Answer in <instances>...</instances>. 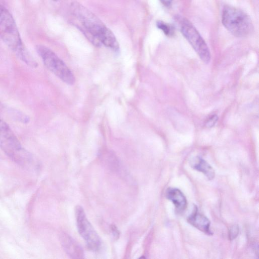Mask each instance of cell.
<instances>
[{
	"label": "cell",
	"mask_w": 259,
	"mask_h": 259,
	"mask_svg": "<svg viewBox=\"0 0 259 259\" xmlns=\"http://www.w3.org/2000/svg\"><path fill=\"white\" fill-rule=\"evenodd\" d=\"M71 10L81 24L83 32L94 45L103 44L115 52L119 50V44L114 34L94 14L76 2L71 4Z\"/></svg>",
	"instance_id": "cell-1"
},
{
	"label": "cell",
	"mask_w": 259,
	"mask_h": 259,
	"mask_svg": "<svg viewBox=\"0 0 259 259\" xmlns=\"http://www.w3.org/2000/svg\"><path fill=\"white\" fill-rule=\"evenodd\" d=\"M0 38L17 57L31 68L37 63L24 46L16 22L10 12L0 4Z\"/></svg>",
	"instance_id": "cell-2"
},
{
	"label": "cell",
	"mask_w": 259,
	"mask_h": 259,
	"mask_svg": "<svg viewBox=\"0 0 259 259\" xmlns=\"http://www.w3.org/2000/svg\"><path fill=\"white\" fill-rule=\"evenodd\" d=\"M0 147L13 161L24 166L31 165L32 155L21 145L9 125L0 119Z\"/></svg>",
	"instance_id": "cell-3"
},
{
	"label": "cell",
	"mask_w": 259,
	"mask_h": 259,
	"mask_svg": "<svg viewBox=\"0 0 259 259\" xmlns=\"http://www.w3.org/2000/svg\"><path fill=\"white\" fill-rule=\"evenodd\" d=\"M222 21L225 27L237 37L247 36L253 31V24L249 16L242 10L230 6L224 7Z\"/></svg>",
	"instance_id": "cell-4"
},
{
	"label": "cell",
	"mask_w": 259,
	"mask_h": 259,
	"mask_svg": "<svg viewBox=\"0 0 259 259\" xmlns=\"http://www.w3.org/2000/svg\"><path fill=\"white\" fill-rule=\"evenodd\" d=\"M36 51L46 67L66 83L72 84L75 81L73 74L65 63L51 49L38 45Z\"/></svg>",
	"instance_id": "cell-5"
},
{
	"label": "cell",
	"mask_w": 259,
	"mask_h": 259,
	"mask_svg": "<svg viewBox=\"0 0 259 259\" xmlns=\"http://www.w3.org/2000/svg\"><path fill=\"white\" fill-rule=\"evenodd\" d=\"M180 30L197 53L200 59L208 63L210 60V54L205 41L195 27L187 19H179Z\"/></svg>",
	"instance_id": "cell-6"
},
{
	"label": "cell",
	"mask_w": 259,
	"mask_h": 259,
	"mask_svg": "<svg viewBox=\"0 0 259 259\" xmlns=\"http://www.w3.org/2000/svg\"><path fill=\"white\" fill-rule=\"evenodd\" d=\"M75 214L79 234L91 250H99L101 246V238L89 221L83 208L80 205H77L75 209Z\"/></svg>",
	"instance_id": "cell-7"
},
{
	"label": "cell",
	"mask_w": 259,
	"mask_h": 259,
	"mask_svg": "<svg viewBox=\"0 0 259 259\" xmlns=\"http://www.w3.org/2000/svg\"><path fill=\"white\" fill-rule=\"evenodd\" d=\"M61 243L66 253L72 258H82L84 256L81 247L69 235L62 233Z\"/></svg>",
	"instance_id": "cell-8"
},
{
	"label": "cell",
	"mask_w": 259,
	"mask_h": 259,
	"mask_svg": "<svg viewBox=\"0 0 259 259\" xmlns=\"http://www.w3.org/2000/svg\"><path fill=\"white\" fill-rule=\"evenodd\" d=\"M188 222L192 226L207 235H212L210 230V222L208 219L198 211L195 206L192 213L187 218Z\"/></svg>",
	"instance_id": "cell-9"
},
{
	"label": "cell",
	"mask_w": 259,
	"mask_h": 259,
	"mask_svg": "<svg viewBox=\"0 0 259 259\" xmlns=\"http://www.w3.org/2000/svg\"><path fill=\"white\" fill-rule=\"evenodd\" d=\"M166 198L174 204L178 213H183L187 208V201L185 196L179 189L169 187L165 191Z\"/></svg>",
	"instance_id": "cell-10"
},
{
	"label": "cell",
	"mask_w": 259,
	"mask_h": 259,
	"mask_svg": "<svg viewBox=\"0 0 259 259\" xmlns=\"http://www.w3.org/2000/svg\"><path fill=\"white\" fill-rule=\"evenodd\" d=\"M191 166L194 169L202 172L208 179L212 180L215 176L213 168L205 160L200 157H196L190 161Z\"/></svg>",
	"instance_id": "cell-11"
},
{
	"label": "cell",
	"mask_w": 259,
	"mask_h": 259,
	"mask_svg": "<svg viewBox=\"0 0 259 259\" xmlns=\"http://www.w3.org/2000/svg\"><path fill=\"white\" fill-rule=\"evenodd\" d=\"M8 112H9V114L12 116V117L16 120H18L23 123H27L29 121V117L19 111H17V110L13 109H10L8 110Z\"/></svg>",
	"instance_id": "cell-12"
},
{
	"label": "cell",
	"mask_w": 259,
	"mask_h": 259,
	"mask_svg": "<svg viewBox=\"0 0 259 259\" xmlns=\"http://www.w3.org/2000/svg\"><path fill=\"white\" fill-rule=\"evenodd\" d=\"M157 27L162 30L163 33L167 36H171L173 34L172 27L162 21H158L156 23Z\"/></svg>",
	"instance_id": "cell-13"
},
{
	"label": "cell",
	"mask_w": 259,
	"mask_h": 259,
	"mask_svg": "<svg viewBox=\"0 0 259 259\" xmlns=\"http://www.w3.org/2000/svg\"><path fill=\"white\" fill-rule=\"evenodd\" d=\"M239 227L237 225H234L231 227L229 232V237L230 240H232L235 239L239 234Z\"/></svg>",
	"instance_id": "cell-14"
},
{
	"label": "cell",
	"mask_w": 259,
	"mask_h": 259,
	"mask_svg": "<svg viewBox=\"0 0 259 259\" xmlns=\"http://www.w3.org/2000/svg\"><path fill=\"white\" fill-rule=\"evenodd\" d=\"M218 120V117L216 115H213L211 116L209 119L207 120L206 124L208 127H211L213 126L216 123Z\"/></svg>",
	"instance_id": "cell-15"
},
{
	"label": "cell",
	"mask_w": 259,
	"mask_h": 259,
	"mask_svg": "<svg viewBox=\"0 0 259 259\" xmlns=\"http://www.w3.org/2000/svg\"><path fill=\"white\" fill-rule=\"evenodd\" d=\"M111 229L113 234V235L115 238H118L119 236V232L117 227L115 225L111 226Z\"/></svg>",
	"instance_id": "cell-16"
},
{
	"label": "cell",
	"mask_w": 259,
	"mask_h": 259,
	"mask_svg": "<svg viewBox=\"0 0 259 259\" xmlns=\"http://www.w3.org/2000/svg\"><path fill=\"white\" fill-rule=\"evenodd\" d=\"M160 2L166 7H169L172 3V0H160Z\"/></svg>",
	"instance_id": "cell-17"
},
{
	"label": "cell",
	"mask_w": 259,
	"mask_h": 259,
	"mask_svg": "<svg viewBox=\"0 0 259 259\" xmlns=\"http://www.w3.org/2000/svg\"><path fill=\"white\" fill-rule=\"evenodd\" d=\"M53 1H58V0H53Z\"/></svg>",
	"instance_id": "cell-18"
}]
</instances>
